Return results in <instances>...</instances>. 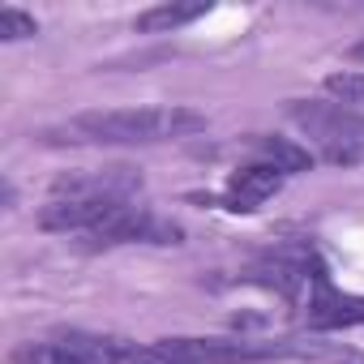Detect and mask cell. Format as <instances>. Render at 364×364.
Here are the masks:
<instances>
[{"instance_id":"15","label":"cell","mask_w":364,"mask_h":364,"mask_svg":"<svg viewBox=\"0 0 364 364\" xmlns=\"http://www.w3.org/2000/svg\"><path fill=\"white\" fill-rule=\"evenodd\" d=\"M351 56H355V60H364V39H360L355 48H351Z\"/></svg>"},{"instance_id":"9","label":"cell","mask_w":364,"mask_h":364,"mask_svg":"<svg viewBox=\"0 0 364 364\" xmlns=\"http://www.w3.org/2000/svg\"><path fill=\"white\" fill-rule=\"evenodd\" d=\"M65 351H73L82 364H129L133 360V347L124 338H112V334H90V330H56L52 334Z\"/></svg>"},{"instance_id":"8","label":"cell","mask_w":364,"mask_h":364,"mask_svg":"<svg viewBox=\"0 0 364 364\" xmlns=\"http://www.w3.org/2000/svg\"><path fill=\"white\" fill-rule=\"evenodd\" d=\"M283 171L279 167H270V163H262V159H253V163H245V167H236L232 176H228V193H223V206L228 210H236V215H253L262 202H270L279 189H283Z\"/></svg>"},{"instance_id":"13","label":"cell","mask_w":364,"mask_h":364,"mask_svg":"<svg viewBox=\"0 0 364 364\" xmlns=\"http://www.w3.org/2000/svg\"><path fill=\"white\" fill-rule=\"evenodd\" d=\"M31 35H39V22L31 14H22L14 5H0V39L18 43V39H31Z\"/></svg>"},{"instance_id":"12","label":"cell","mask_w":364,"mask_h":364,"mask_svg":"<svg viewBox=\"0 0 364 364\" xmlns=\"http://www.w3.org/2000/svg\"><path fill=\"white\" fill-rule=\"evenodd\" d=\"M14 364H82V360L73 351H65L56 338H48V343H22L14 351Z\"/></svg>"},{"instance_id":"14","label":"cell","mask_w":364,"mask_h":364,"mask_svg":"<svg viewBox=\"0 0 364 364\" xmlns=\"http://www.w3.org/2000/svg\"><path fill=\"white\" fill-rule=\"evenodd\" d=\"M326 90L343 103V107H364V73H330Z\"/></svg>"},{"instance_id":"1","label":"cell","mask_w":364,"mask_h":364,"mask_svg":"<svg viewBox=\"0 0 364 364\" xmlns=\"http://www.w3.org/2000/svg\"><path fill=\"white\" fill-rule=\"evenodd\" d=\"M206 129V116L193 107H116L73 116V133L99 146H150L171 137H193Z\"/></svg>"},{"instance_id":"3","label":"cell","mask_w":364,"mask_h":364,"mask_svg":"<svg viewBox=\"0 0 364 364\" xmlns=\"http://www.w3.org/2000/svg\"><path fill=\"white\" fill-rule=\"evenodd\" d=\"M291 351H296L291 343H266V338H159L133 351L129 364H262Z\"/></svg>"},{"instance_id":"6","label":"cell","mask_w":364,"mask_h":364,"mask_svg":"<svg viewBox=\"0 0 364 364\" xmlns=\"http://www.w3.org/2000/svg\"><path fill=\"white\" fill-rule=\"evenodd\" d=\"M133 193H141V171L133 167L69 171L52 185V198H90V202H129Z\"/></svg>"},{"instance_id":"7","label":"cell","mask_w":364,"mask_h":364,"mask_svg":"<svg viewBox=\"0 0 364 364\" xmlns=\"http://www.w3.org/2000/svg\"><path fill=\"white\" fill-rule=\"evenodd\" d=\"M129 202H90V198H52L39 210V228L43 232H82L90 236L95 228H103L112 215H120Z\"/></svg>"},{"instance_id":"10","label":"cell","mask_w":364,"mask_h":364,"mask_svg":"<svg viewBox=\"0 0 364 364\" xmlns=\"http://www.w3.org/2000/svg\"><path fill=\"white\" fill-rule=\"evenodd\" d=\"M210 14V0H171V5H154L146 14L133 18V31L141 35H167V31H180V26H189L198 18Z\"/></svg>"},{"instance_id":"2","label":"cell","mask_w":364,"mask_h":364,"mask_svg":"<svg viewBox=\"0 0 364 364\" xmlns=\"http://www.w3.org/2000/svg\"><path fill=\"white\" fill-rule=\"evenodd\" d=\"M287 116L330 167H351L364 159V112L326 99H287Z\"/></svg>"},{"instance_id":"5","label":"cell","mask_w":364,"mask_h":364,"mask_svg":"<svg viewBox=\"0 0 364 364\" xmlns=\"http://www.w3.org/2000/svg\"><path fill=\"white\" fill-rule=\"evenodd\" d=\"M304 321L313 330H347V326H364V296L338 291L326 274L321 262H313L309 270V304H304Z\"/></svg>"},{"instance_id":"4","label":"cell","mask_w":364,"mask_h":364,"mask_svg":"<svg viewBox=\"0 0 364 364\" xmlns=\"http://www.w3.org/2000/svg\"><path fill=\"white\" fill-rule=\"evenodd\" d=\"M86 240H90V249H116V245H180V240H185V228L171 223V219H163V215L124 206L103 228H95Z\"/></svg>"},{"instance_id":"11","label":"cell","mask_w":364,"mask_h":364,"mask_svg":"<svg viewBox=\"0 0 364 364\" xmlns=\"http://www.w3.org/2000/svg\"><path fill=\"white\" fill-rule=\"evenodd\" d=\"M249 146L257 150V159H262V163L279 167L283 176H287V171H304V167L313 163V154H309L304 146L287 141V137H266V133H257V137H249Z\"/></svg>"}]
</instances>
